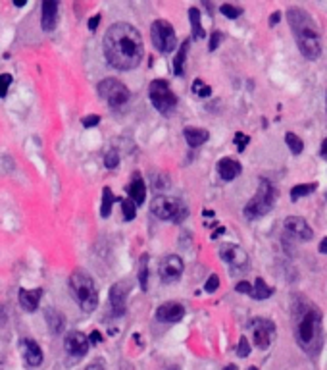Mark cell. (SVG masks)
Segmentation results:
<instances>
[{
	"label": "cell",
	"instance_id": "cell-46",
	"mask_svg": "<svg viewBox=\"0 0 327 370\" xmlns=\"http://www.w3.org/2000/svg\"><path fill=\"white\" fill-rule=\"evenodd\" d=\"M319 253L327 254V237H323V239H321V243H319Z\"/></svg>",
	"mask_w": 327,
	"mask_h": 370
},
{
	"label": "cell",
	"instance_id": "cell-37",
	"mask_svg": "<svg viewBox=\"0 0 327 370\" xmlns=\"http://www.w3.org/2000/svg\"><path fill=\"white\" fill-rule=\"evenodd\" d=\"M233 141L237 143V151H239V153H242V151L247 149V145H249V143H250V137H247V135H244V133H240V131H237V133H235V139H233Z\"/></svg>",
	"mask_w": 327,
	"mask_h": 370
},
{
	"label": "cell",
	"instance_id": "cell-26",
	"mask_svg": "<svg viewBox=\"0 0 327 370\" xmlns=\"http://www.w3.org/2000/svg\"><path fill=\"white\" fill-rule=\"evenodd\" d=\"M114 193L110 187H104L102 189V205H100V216L102 218H108L112 214V206H114Z\"/></svg>",
	"mask_w": 327,
	"mask_h": 370
},
{
	"label": "cell",
	"instance_id": "cell-47",
	"mask_svg": "<svg viewBox=\"0 0 327 370\" xmlns=\"http://www.w3.org/2000/svg\"><path fill=\"white\" fill-rule=\"evenodd\" d=\"M321 156H327V137L323 139V143H321Z\"/></svg>",
	"mask_w": 327,
	"mask_h": 370
},
{
	"label": "cell",
	"instance_id": "cell-34",
	"mask_svg": "<svg viewBox=\"0 0 327 370\" xmlns=\"http://www.w3.org/2000/svg\"><path fill=\"white\" fill-rule=\"evenodd\" d=\"M117 164H119V155H117V151H108L104 156V166L108 170H114V168H117Z\"/></svg>",
	"mask_w": 327,
	"mask_h": 370
},
{
	"label": "cell",
	"instance_id": "cell-48",
	"mask_svg": "<svg viewBox=\"0 0 327 370\" xmlns=\"http://www.w3.org/2000/svg\"><path fill=\"white\" fill-rule=\"evenodd\" d=\"M25 2H27V0H16V2H14V4H16V6H18V8H21V6H25Z\"/></svg>",
	"mask_w": 327,
	"mask_h": 370
},
{
	"label": "cell",
	"instance_id": "cell-2",
	"mask_svg": "<svg viewBox=\"0 0 327 370\" xmlns=\"http://www.w3.org/2000/svg\"><path fill=\"white\" fill-rule=\"evenodd\" d=\"M287 20L302 56L308 60L319 58V54H321L319 29H317L316 21L312 20V16L298 6H291L287 10Z\"/></svg>",
	"mask_w": 327,
	"mask_h": 370
},
{
	"label": "cell",
	"instance_id": "cell-50",
	"mask_svg": "<svg viewBox=\"0 0 327 370\" xmlns=\"http://www.w3.org/2000/svg\"><path fill=\"white\" fill-rule=\"evenodd\" d=\"M249 370H258V368H256V366H252V368H249Z\"/></svg>",
	"mask_w": 327,
	"mask_h": 370
},
{
	"label": "cell",
	"instance_id": "cell-20",
	"mask_svg": "<svg viewBox=\"0 0 327 370\" xmlns=\"http://www.w3.org/2000/svg\"><path fill=\"white\" fill-rule=\"evenodd\" d=\"M240 164L237 160H233V158H221L220 162H218V174L223 181H231V179H235L237 175L240 174Z\"/></svg>",
	"mask_w": 327,
	"mask_h": 370
},
{
	"label": "cell",
	"instance_id": "cell-22",
	"mask_svg": "<svg viewBox=\"0 0 327 370\" xmlns=\"http://www.w3.org/2000/svg\"><path fill=\"white\" fill-rule=\"evenodd\" d=\"M183 137H185L187 145L194 149V146L204 145V143L210 139V133H208L206 129H200V127H185V129H183Z\"/></svg>",
	"mask_w": 327,
	"mask_h": 370
},
{
	"label": "cell",
	"instance_id": "cell-27",
	"mask_svg": "<svg viewBox=\"0 0 327 370\" xmlns=\"http://www.w3.org/2000/svg\"><path fill=\"white\" fill-rule=\"evenodd\" d=\"M271 293H273V287H269L268 283L264 282L262 278H256L252 297H254V299H258V301H262V299H268V297H271Z\"/></svg>",
	"mask_w": 327,
	"mask_h": 370
},
{
	"label": "cell",
	"instance_id": "cell-6",
	"mask_svg": "<svg viewBox=\"0 0 327 370\" xmlns=\"http://www.w3.org/2000/svg\"><path fill=\"white\" fill-rule=\"evenodd\" d=\"M150 212L160 220H172L175 224H181L189 216V208L181 199L158 195L154 197V201L150 203Z\"/></svg>",
	"mask_w": 327,
	"mask_h": 370
},
{
	"label": "cell",
	"instance_id": "cell-30",
	"mask_svg": "<svg viewBox=\"0 0 327 370\" xmlns=\"http://www.w3.org/2000/svg\"><path fill=\"white\" fill-rule=\"evenodd\" d=\"M285 141H287L289 151H291L293 155H300V153L304 151V143H302V139H300L298 135H295L293 131H287V133H285Z\"/></svg>",
	"mask_w": 327,
	"mask_h": 370
},
{
	"label": "cell",
	"instance_id": "cell-41",
	"mask_svg": "<svg viewBox=\"0 0 327 370\" xmlns=\"http://www.w3.org/2000/svg\"><path fill=\"white\" fill-rule=\"evenodd\" d=\"M235 289H237L239 293H244V295H252V291H254V285H250L249 282H239Z\"/></svg>",
	"mask_w": 327,
	"mask_h": 370
},
{
	"label": "cell",
	"instance_id": "cell-13",
	"mask_svg": "<svg viewBox=\"0 0 327 370\" xmlns=\"http://www.w3.org/2000/svg\"><path fill=\"white\" fill-rule=\"evenodd\" d=\"M129 291H131V283L129 282H117L112 285V289H110V305L114 309L115 316H121L125 312Z\"/></svg>",
	"mask_w": 327,
	"mask_h": 370
},
{
	"label": "cell",
	"instance_id": "cell-24",
	"mask_svg": "<svg viewBox=\"0 0 327 370\" xmlns=\"http://www.w3.org/2000/svg\"><path fill=\"white\" fill-rule=\"evenodd\" d=\"M189 20H191V25H192V39L194 41H200L204 39V27H202V21H200V12L198 8H191L189 10Z\"/></svg>",
	"mask_w": 327,
	"mask_h": 370
},
{
	"label": "cell",
	"instance_id": "cell-39",
	"mask_svg": "<svg viewBox=\"0 0 327 370\" xmlns=\"http://www.w3.org/2000/svg\"><path fill=\"white\" fill-rule=\"evenodd\" d=\"M81 124H83V127H95L100 124V116L98 114H89V116L81 120Z\"/></svg>",
	"mask_w": 327,
	"mask_h": 370
},
{
	"label": "cell",
	"instance_id": "cell-32",
	"mask_svg": "<svg viewBox=\"0 0 327 370\" xmlns=\"http://www.w3.org/2000/svg\"><path fill=\"white\" fill-rule=\"evenodd\" d=\"M192 93H194L196 97H210L212 87L210 85H204L202 79H194V83H192Z\"/></svg>",
	"mask_w": 327,
	"mask_h": 370
},
{
	"label": "cell",
	"instance_id": "cell-7",
	"mask_svg": "<svg viewBox=\"0 0 327 370\" xmlns=\"http://www.w3.org/2000/svg\"><path fill=\"white\" fill-rule=\"evenodd\" d=\"M148 97H150V102L154 104V108L164 116L172 114L173 108L177 106V97H175V93L172 91L170 83L166 79H154L148 85Z\"/></svg>",
	"mask_w": 327,
	"mask_h": 370
},
{
	"label": "cell",
	"instance_id": "cell-17",
	"mask_svg": "<svg viewBox=\"0 0 327 370\" xmlns=\"http://www.w3.org/2000/svg\"><path fill=\"white\" fill-rule=\"evenodd\" d=\"M185 316V309L179 303H164L156 311V318L160 322H179Z\"/></svg>",
	"mask_w": 327,
	"mask_h": 370
},
{
	"label": "cell",
	"instance_id": "cell-49",
	"mask_svg": "<svg viewBox=\"0 0 327 370\" xmlns=\"http://www.w3.org/2000/svg\"><path fill=\"white\" fill-rule=\"evenodd\" d=\"M223 370H237V366H235V364H229V366H225Z\"/></svg>",
	"mask_w": 327,
	"mask_h": 370
},
{
	"label": "cell",
	"instance_id": "cell-14",
	"mask_svg": "<svg viewBox=\"0 0 327 370\" xmlns=\"http://www.w3.org/2000/svg\"><path fill=\"white\" fill-rule=\"evenodd\" d=\"M89 345H91L89 338H87L83 331H77V330L69 331L66 336V340H64V349L69 355H73V357H83V355H87Z\"/></svg>",
	"mask_w": 327,
	"mask_h": 370
},
{
	"label": "cell",
	"instance_id": "cell-31",
	"mask_svg": "<svg viewBox=\"0 0 327 370\" xmlns=\"http://www.w3.org/2000/svg\"><path fill=\"white\" fill-rule=\"evenodd\" d=\"M121 212H124V220L125 222H131L137 216V205L127 197V199H121Z\"/></svg>",
	"mask_w": 327,
	"mask_h": 370
},
{
	"label": "cell",
	"instance_id": "cell-29",
	"mask_svg": "<svg viewBox=\"0 0 327 370\" xmlns=\"http://www.w3.org/2000/svg\"><path fill=\"white\" fill-rule=\"evenodd\" d=\"M317 189V183H300V185H295L293 189H291V199L293 201H298L300 197H306L310 193H314Z\"/></svg>",
	"mask_w": 327,
	"mask_h": 370
},
{
	"label": "cell",
	"instance_id": "cell-11",
	"mask_svg": "<svg viewBox=\"0 0 327 370\" xmlns=\"http://www.w3.org/2000/svg\"><path fill=\"white\" fill-rule=\"evenodd\" d=\"M183 268H185V264H183L179 254H166L162 258V263H160V266H158V272H160L162 282L172 283V282H177L181 278Z\"/></svg>",
	"mask_w": 327,
	"mask_h": 370
},
{
	"label": "cell",
	"instance_id": "cell-25",
	"mask_svg": "<svg viewBox=\"0 0 327 370\" xmlns=\"http://www.w3.org/2000/svg\"><path fill=\"white\" fill-rule=\"evenodd\" d=\"M187 52H189V39L183 41L179 50H177V54H175V58H173V73L175 76H183V66H185V58H187Z\"/></svg>",
	"mask_w": 327,
	"mask_h": 370
},
{
	"label": "cell",
	"instance_id": "cell-4",
	"mask_svg": "<svg viewBox=\"0 0 327 370\" xmlns=\"http://www.w3.org/2000/svg\"><path fill=\"white\" fill-rule=\"evenodd\" d=\"M69 289L71 295L77 301V305L83 309L85 312H93L98 305V291H96V285L91 278V274L85 270H73L69 276Z\"/></svg>",
	"mask_w": 327,
	"mask_h": 370
},
{
	"label": "cell",
	"instance_id": "cell-40",
	"mask_svg": "<svg viewBox=\"0 0 327 370\" xmlns=\"http://www.w3.org/2000/svg\"><path fill=\"white\" fill-rule=\"evenodd\" d=\"M220 43H221V33L220 31H214V33H212V37H210V45H208V49L214 52V50L220 47Z\"/></svg>",
	"mask_w": 327,
	"mask_h": 370
},
{
	"label": "cell",
	"instance_id": "cell-28",
	"mask_svg": "<svg viewBox=\"0 0 327 370\" xmlns=\"http://www.w3.org/2000/svg\"><path fill=\"white\" fill-rule=\"evenodd\" d=\"M139 283H141V289L146 291L148 289V254L144 253L139 261Z\"/></svg>",
	"mask_w": 327,
	"mask_h": 370
},
{
	"label": "cell",
	"instance_id": "cell-21",
	"mask_svg": "<svg viewBox=\"0 0 327 370\" xmlns=\"http://www.w3.org/2000/svg\"><path fill=\"white\" fill-rule=\"evenodd\" d=\"M43 297V289H19V305L27 312H35L38 307V301Z\"/></svg>",
	"mask_w": 327,
	"mask_h": 370
},
{
	"label": "cell",
	"instance_id": "cell-1",
	"mask_svg": "<svg viewBox=\"0 0 327 370\" xmlns=\"http://www.w3.org/2000/svg\"><path fill=\"white\" fill-rule=\"evenodd\" d=\"M143 54V37L131 23L117 21L108 27L104 35V56L112 68L119 71L137 68Z\"/></svg>",
	"mask_w": 327,
	"mask_h": 370
},
{
	"label": "cell",
	"instance_id": "cell-43",
	"mask_svg": "<svg viewBox=\"0 0 327 370\" xmlns=\"http://www.w3.org/2000/svg\"><path fill=\"white\" fill-rule=\"evenodd\" d=\"M89 341H91V343H95V345H98V343H100V341H102V336H100V331H93V334H91V336H89Z\"/></svg>",
	"mask_w": 327,
	"mask_h": 370
},
{
	"label": "cell",
	"instance_id": "cell-23",
	"mask_svg": "<svg viewBox=\"0 0 327 370\" xmlns=\"http://www.w3.org/2000/svg\"><path fill=\"white\" fill-rule=\"evenodd\" d=\"M45 318H47V324L50 331L52 334H60V331L64 330V326H66V318H64V314L56 309H47L45 312Z\"/></svg>",
	"mask_w": 327,
	"mask_h": 370
},
{
	"label": "cell",
	"instance_id": "cell-3",
	"mask_svg": "<svg viewBox=\"0 0 327 370\" xmlns=\"http://www.w3.org/2000/svg\"><path fill=\"white\" fill-rule=\"evenodd\" d=\"M297 343L306 353H316L321 345V312L316 305L304 303L297 311Z\"/></svg>",
	"mask_w": 327,
	"mask_h": 370
},
{
	"label": "cell",
	"instance_id": "cell-12",
	"mask_svg": "<svg viewBox=\"0 0 327 370\" xmlns=\"http://www.w3.org/2000/svg\"><path fill=\"white\" fill-rule=\"evenodd\" d=\"M220 256L227 264L235 266V268H247L250 263L249 254H247V251L240 245H221Z\"/></svg>",
	"mask_w": 327,
	"mask_h": 370
},
{
	"label": "cell",
	"instance_id": "cell-10",
	"mask_svg": "<svg viewBox=\"0 0 327 370\" xmlns=\"http://www.w3.org/2000/svg\"><path fill=\"white\" fill-rule=\"evenodd\" d=\"M250 330H252V338H254L256 347L268 349L271 340H273V334H275V324L268 318H254L250 322Z\"/></svg>",
	"mask_w": 327,
	"mask_h": 370
},
{
	"label": "cell",
	"instance_id": "cell-5",
	"mask_svg": "<svg viewBox=\"0 0 327 370\" xmlns=\"http://www.w3.org/2000/svg\"><path fill=\"white\" fill-rule=\"evenodd\" d=\"M275 199H277V191H275V187L271 185V181H269V179H260L258 191H256L254 197L247 203V206L242 208V212H244V216L250 218V220H256L260 216L268 214L269 210L273 208Z\"/></svg>",
	"mask_w": 327,
	"mask_h": 370
},
{
	"label": "cell",
	"instance_id": "cell-19",
	"mask_svg": "<svg viewBox=\"0 0 327 370\" xmlns=\"http://www.w3.org/2000/svg\"><path fill=\"white\" fill-rule=\"evenodd\" d=\"M127 193H129V199H131L137 206L144 203V199H146V185H144L141 174H133L131 183L127 187Z\"/></svg>",
	"mask_w": 327,
	"mask_h": 370
},
{
	"label": "cell",
	"instance_id": "cell-15",
	"mask_svg": "<svg viewBox=\"0 0 327 370\" xmlns=\"http://www.w3.org/2000/svg\"><path fill=\"white\" fill-rule=\"evenodd\" d=\"M285 232L289 235H293L295 239H298V241H308L314 235L312 228L306 224V220H302L298 216H289L285 220Z\"/></svg>",
	"mask_w": 327,
	"mask_h": 370
},
{
	"label": "cell",
	"instance_id": "cell-42",
	"mask_svg": "<svg viewBox=\"0 0 327 370\" xmlns=\"http://www.w3.org/2000/svg\"><path fill=\"white\" fill-rule=\"evenodd\" d=\"M100 20H102V16H93L91 20H89V29L91 31H96V27H98V23H100Z\"/></svg>",
	"mask_w": 327,
	"mask_h": 370
},
{
	"label": "cell",
	"instance_id": "cell-9",
	"mask_svg": "<svg viewBox=\"0 0 327 370\" xmlns=\"http://www.w3.org/2000/svg\"><path fill=\"white\" fill-rule=\"evenodd\" d=\"M98 95H100V98H104L112 108H117L124 106L129 100V89L125 87L119 79L106 78L98 83Z\"/></svg>",
	"mask_w": 327,
	"mask_h": 370
},
{
	"label": "cell",
	"instance_id": "cell-8",
	"mask_svg": "<svg viewBox=\"0 0 327 370\" xmlns=\"http://www.w3.org/2000/svg\"><path fill=\"white\" fill-rule=\"evenodd\" d=\"M150 39H152V45L156 47V50H160L162 54L173 52L175 45H177L175 29H173L172 23L166 20H156L150 25Z\"/></svg>",
	"mask_w": 327,
	"mask_h": 370
},
{
	"label": "cell",
	"instance_id": "cell-45",
	"mask_svg": "<svg viewBox=\"0 0 327 370\" xmlns=\"http://www.w3.org/2000/svg\"><path fill=\"white\" fill-rule=\"evenodd\" d=\"M87 370H106V368H104V364H102V362H93V364H89V366H87Z\"/></svg>",
	"mask_w": 327,
	"mask_h": 370
},
{
	"label": "cell",
	"instance_id": "cell-33",
	"mask_svg": "<svg viewBox=\"0 0 327 370\" xmlns=\"http://www.w3.org/2000/svg\"><path fill=\"white\" fill-rule=\"evenodd\" d=\"M220 12L223 14V16H225V18H229V20H237L240 14H242V10H240V8H237V6H231V4H221Z\"/></svg>",
	"mask_w": 327,
	"mask_h": 370
},
{
	"label": "cell",
	"instance_id": "cell-44",
	"mask_svg": "<svg viewBox=\"0 0 327 370\" xmlns=\"http://www.w3.org/2000/svg\"><path fill=\"white\" fill-rule=\"evenodd\" d=\"M279 20H281V12H273V14H271V18H269V27L277 25Z\"/></svg>",
	"mask_w": 327,
	"mask_h": 370
},
{
	"label": "cell",
	"instance_id": "cell-18",
	"mask_svg": "<svg viewBox=\"0 0 327 370\" xmlns=\"http://www.w3.org/2000/svg\"><path fill=\"white\" fill-rule=\"evenodd\" d=\"M21 347H23V357L29 366H40L43 362V349L38 347V343L31 338H23L21 340Z\"/></svg>",
	"mask_w": 327,
	"mask_h": 370
},
{
	"label": "cell",
	"instance_id": "cell-38",
	"mask_svg": "<svg viewBox=\"0 0 327 370\" xmlns=\"http://www.w3.org/2000/svg\"><path fill=\"white\" fill-rule=\"evenodd\" d=\"M218 287H220V278L214 274V276H210V278H208V282L204 283V291L212 293V291H216Z\"/></svg>",
	"mask_w": 327,
	"mask_h": 370
},
{
	"label": "cell",
	"instance_id": "cell-16",
	"mask_svg": "<svg viewBox=\"0 0 327 370\" xmlns=\"http://www.w3.org/2000/svg\"><path fill=\"white\" fill-rule=\"evenodd\" d=\"M58 4L56 0H45L40 6V25L45 31H52L58 25Z\"/></svg>",
	"mask_w": 327,
	"mask_h": 370
},
{
	"label": "cell",
	"instance_id": "cell-35",
	"mask_svg": "<svg viewBox=\"0 0 327 370\" xmlns=\"http://www.w3.org/2000/svg\"><path fill=\"white\" fill-rule=\"evenodd\" d=\"M237 355H239V357H242V359H244V357H249V355H250V343H249V338H244V336H242V338H240V340H239V345H237Z\"/></svg>",
	"mask_w": 327,
	"mask_h": 370
},
{
	"label": "cell",
	"instance_id": "cell-36",
	"mask_svg": "<svg viewBox=\"0 0 327 370\" xmlns=\"http://www.w3.org/2000/svg\"><path fill=\"white\" fill-rule=\"evenodd\" d=\"M12 76L10 73H2L0 76V97H6V93H8L10 85H12Z\"/></svg>",
	"mask_w": 327,
	"mask_h": 370
}]
</instances>
